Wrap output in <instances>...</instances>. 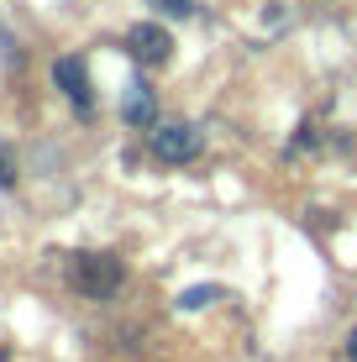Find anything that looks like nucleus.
I'll return each mask as SVG.
<instances>
[{
  "mask_svg": "<svg viewBox=\"0 0 357 362\" xmlns=\"http://www.w3.org/2000/svg\"><path fill=\"white\" fill-rule=\"evenodd\" d=\"M69 279H74V289H79V294L110 299V294H116V284H121V263H116V257H105V252H79V257H74V268H69Z\"/></svg>",
  "mask_w": 357,
  "mask_h": 362,
  "instance_id": "f257e3e1",
  "label": "nucleus"
},
{
  "mask_svg": "<svg viewBox=\"0 0 357 362\" xmlns=\"http://www.w3.org/2000/svg\"><path fill=\"white\" fill-rule=\"evenodd\" d=\"M200 147H205V132L189 121H158L153 127V153L163 163H189V158H200Z\"/></svg>",
  "mask_w": 357,
  "mask_h": 362,
  "instance_id": "f03ea898",
  "label": "nucleus"
},
{
  "mask_svg": "<svg viewBox=\"0 0 357 362\" xmlns=\"http://www.w3.org/2000/svg\"><path fill=\"white\" fill-rule=\"evenodd\" d=\"M127 47L137 64H168V53H174V37H168L158 21H137V27L127 32Z\"/></svg>",
  "mask_w": 357,
  "mask_h": 362,
  "instance_id": "7ed1b4c3",
  "label": "nucleus"
},
{
  "mask_svg": "<svg viewBox=\"0 0 357 362\" xmlns=\"http://www.w3.org/2000/svg\"><path fill=\"white\" fill-rule=\"evenodd\" d=\"M53 79H58V90H64L79 110H90V105H95V95H90V74H84L79 58H58V64H53Z\"/></svg>",
  "mask_w": 357,
  "mask_h": 362,
  "instance_id": "20e7f679",
  "label": "nucleus"
},
{
  "mask_svg": "<svg viewBox=\"0 0 357 362\" xmlns=\"http://www.w3.org/2000/svg\"><path fill=\"white\" fill-rule=\"evenodd\" d=\"M127 121H131V127L153 121V95H147V84H131V95H127Z\"/></svg>",
  "mask_w": 357,
  "mask_h": 362,
  "instance_id": "39448f33",
  "label": "nucleus"
},
{
  "mask_svg": "<svg viewBox=\"0 0 357 362\" xmlns=\"http://www.w3.org/2000/svg\"><path fill=\"white\" fill-rule=\"evenodd\" d=\"M211 299H216V289H189L179 305H184V310H200V305H211Z\"/></svg>",
  "mask_w": 357,
  "mask_h": 362,
  "instance_id": "423d86ee",
  "label": "nucleus"
},
{
  "mask_svg": "<svg viewBox=\"0 0 357 362\" xmlns=\"http://www.w3.org/2000/svg\"><path fill=\"white\" fill-rule=\"evenodd\" d=\"M153 6H163L168 16H189V11H194V0H153Z\"/></svg>",
  "mask_w": 357,
  "mask_h": 362,
  "instance_id": "0eeeda50",
  "label": "nucleus"
},
{
  "mask_svg": "<svg viewBox=\"0 0 357 362\" xmlns=\"http://www.w3.org/2000/svg\"><path fill=\"white\" fill-rule=\"evenodd\" d=\"M11 184H16V173H11V158L0 153V189H11Z\"/></svg>",
  "mask_w": 357,
  "mask_h": 362,
  "instance_id": "6e6552de",
  "label": "nucleus"
},
{
  "mask_svg": "<svg viewBox=\"0 0 357 362\" xmlns=\"http://www.w3.org/2000/svg\"><path fill=\"white\" fill-rule=\"evenodd\" d=\"M347 352H352V362H357V331H352V341H347Z\"/></svg>",
  "mask_w": 357,
  "mask_h": 362,
  "instance_id": "1a4fd4ad",
  "label": "nucleus"
}]
</instances>
